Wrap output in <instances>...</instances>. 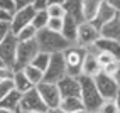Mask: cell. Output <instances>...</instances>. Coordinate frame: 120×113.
I'll return each instance as SVG.
<instances>
[{
    "instance_id": "cell-31",
    "label": "cell",
    "mask_w": 120,
    "mask_h": 113,
    "mask_svg": "<svg viewBox=\"0 0 120 113\" xmlns=\"http://www.w3.org/2000/svg\"><path fill=\"white\" fill-rule=\"evenodd\" d=\"M10 91H14L12 81H0V101H2Z\"/></svg>"
},
{
    "instance_id": "cell-49",
    "label": "cell",
    "mask_w": 120,
    "mask_h": 113,
    "mask_svg": "<svg viewBox=\"0 0 120 113\" xmlns=\"http://www.w3.org/2000/svg\"><path fill=\"white\" fill-rule=\"evenodd\" d=\"M15 113H20V110H17V111H15Z\"/></svg>"
},
{
    "instance_id": "cell-11",
    "label": "cell",
    "mask_w": 120,
    "mask_h": 113,
    "mask_svg": "<svg viewBox=\"0 0 120 113\" xmlns=\"http://www.w3.org/2000/svg\"><path fill=\"white\" fill-rule=\"evenodd\" d=\"M15 52H17V39H15L14 34H9L0 42V61H2L7 68L14 69Z\"/></svg>"
},
{
    "instance_id": "cell-23",
    "label": "cell",
    "mask_w": 120,
    "mask_h": 113,
    "mask_svg": "<svg viewBox=\"0 0 120 113\" xmlns=\"http://www.w3.org/2000/svg\"><path fill=\"white\" fill-rule=\"evenodd\" d=\"M22 71H24V74L27 76V79H29L30 83H32V86H39V84L44 81V73H42V71H39L37 68H34L32 64L26 66Z\"/></svg>"
},
{
    "instance_id": "cell-3",
    "label": "cell",
    "mask_w": 120,
    "mask_h": 113,
    "mask_svg": "<svg viewBox=\"0 0 120 113\" xmlns=\"http://www.w3.org/2000/svg\"><path fill=\"white\" fill-rule=\"evenodd\" d=\"M63 56H64L68 76L79 78V76H81V64H83V59L86 56V49L73 44V46H69L68 49L63 52Z\"/></svg>"
},
{
    "instance_id": "cell-1",
    "label": "cell",
    "mask_w": 120,
    "mask_h": 113,
    "mask_svg": "<svg viewBox=\"0 0 120 113\" xmlns=\"http://www.w3.org/2000/svg\"><path fill=\"white\" fill-rule=\"evenodd\" d=\"M36 42L39 46V51L47 52V54L64 52L69 46H73V44H69L61 34H58V32H51V30H47V29L37 30Z\"/></svg>"
},
{
    "instance_id": "cell-30",
    "label": "cell",
    "mask_w": 120,
    "mask_h": 113,
    "mask_svg": "<svg viewBox=\"0 0 120 113\" xmlns=\"http://www.w3.org/2000/svg\"><path fill=\"white\" fill-rule=\"evenodd\" d=\"M46 29H47V30H51V32H58V34H61V29H63V19H49V20H47Z\"/></svg>"
},
{
    "instance_id": "cell-9",
    "label": "cell",
    "mask_w": 120,
    "mask_h": 113,
    "mask_svg": "<svg viewBox=\"0 0 120 113\" xmlns=\"http://www.w3.org/2000/svg\"><path fill=\"white\" fill-rule=\"evenodd\" d=\"M19 110L20 111H34V113H46L47 106L44 105V101L41 100L37 90L32 88L30 91L24 93L20 96V103H19Z\"/></svg>"
},
{
    "instance_id": "cell-16",
    "label": "cell",
    "mask_w": 120,
    "mask_h": 113,
    "mask_svg": "<svg viewBox=\"0 0 120 113\" xmlns=\"http://www.w3.org/2000/svg\"><path fill=\"white\" fill-rule=\"evenodd\" d=\"M100 37L120 42V19H118V15L115 19H112L110 22H107L105 26L100 27Z\"/></svg>"
},
{
    "instance_id": "cell-46",
    "label": "cell",
    "mask_w": 120,
    "mask_h": 113,
    "mask_svg": "<svg viewBox=\"0 0 120 113\" xmlns=\"http://www.w3.org/2000/svg\"><path fill=\"white\" fill-rule=\"evenodd\" d=\"M4 66H5V64H4V62H2V61H0V68H4Z\"/></svg>"
},
{
    "instance_id": "cell-22",
    "label": "cell",
    "mask_w": 120,
    "mask_h": 113,
    "mask_svg": "<svg viewBox=\"0 0 120 113\" xmlns=\"http://www.w3.org/2000/svg\"><path fill=\"white\" fill-rule=\"evenodd\" d=\"M59 108L64 113H76V111L85 110V106H83V103H81L79 98H63Z\"/></svg>"
},
{
    "instance_id": "cell-5",
    "label": "cell",
    "mask_w": 120,
    "mask_h": 113,
    "mask_svg": "<svg viewBox=\"0 0 120 113\" xmlns=\"http://www.w3.org/2000/svg\"><path fill=\"white\" fill-rule=\"evenodd\" d=\"M64 76H68V71H66V62H64L63 52L51 54V61H49V64H47V68L44 71V81L56 84Z\"/></svg>"
},
{
    "instance_id": "cell-13",
    "label": "cell",
    "mask_w": 120,
    "mask_h": 113,
    "mask_svg": "<svg viewBox=\"0 0 120 113\" xmlns=\"http://www.w3.org/2000/svg\"><path fill=\"white\" fill-rule=\"evenodd\" d=\"M98 73H101V68H100V64H98V61H97L95 51H93V49H88L85 59H83V64H81V76L95 78Z\"/></svg>"
},
{
    "instance_id": "cell-14",
    "label": "cell",
    "mask_w": 120,
    "mask_h": 113,
    "mask_svg": "<svg viewBox=\"0 0 120 113\" xmlns=\"http://www.w3.org/2000/svg\"><path fill=\"white\" fill-rule=\"evenodd\" d=\"M117 15H118V12L113 9V7H110V5H107L105 2H101L100 10H98V14H97V17H95L93 22H90V24H93V26L100 30L101 26H105L107 22H110L112 19H115Z\"/></svg>"
},
{
    "instance_id": "cell-24",
    "label": "cell",
    "mask_w": 120,
    "mask_h": 113,
    "mask_svg": "<svg viewBox=\"0 0 120 113\" xmlns=\"http://www.w3.org/2000/svg\"><path fill=\"white\" fill-rule=\"evenodd\" d=\"M47 20H49V15H47L46 9L44 10H36L34 19H32V24H30V26H32L36 30H42L47 26Z\"/></svg>"
},
{
    "instance_id": "cell-26",
    "label": "cell",
    "mask_w": 120,
    "mask_h": 113,
    "mask_svg": "<svg viewBox=\"0 0 120 113\" xmlns=\"http://www.w3.org/2000/svg\"><path fill=\"white\" fill-rule=\"evenodd\" d=\"M36 36H37V30L32 26H27L15 34V39H17V42H27V41H34Z\"/></svg>"
},
{
    "instance_id": "cell-6",
    "label": "cell",
    "mask_w": 120,
    "mask_h": 113,
    "mask_svg": "<svg viewBox=\"0 0 120 113\" xmlns=\"http://www.w3.org/2000/svg\"><path fill=\"white\" fill-rule=\"evenodd\" d=\"M100 39V30L90 22H81L78 27V37H76V46L83 49H91Z\"/></svg>"
},
{
    "instance_id": "cell-43",
    "label": "cell",
    "mask_w": 120,
    "mask_h": 113,
    "mask_svg": "<svg viewBox=\"0 0 120 113\" xmlns=\"http://www.w3.org/2000/svg\"><path fill=\"white\" fill-rule=\"evenodd\" d=\"M46 113H64V111H63L61 108H49Z\"/></svg>"
},
{
    "instance_id": "cell-7",
    "label": "cell",
    "mask_w": 120,
    "mask_h": 113,
    "mask_svg": "<svg viewBox=\"0 0 120 113\" xmlns=\"http://www.w3.org/2000/svg\"><path fill=\"white\" fill-rule=\"evenodd\" d=\"M93 81H95V86H97V90L100 93V96L103 98V101L105 100H113L118 90H120V86L117 84V81L112 76H107V74H103V73H98L97 76L93 78Z\"/></svg>"
},
{
    "instance_id": "cell-28",
    "label": "cell",
    "mask_w": 120,
    "mask_h": 113,
    "mask_svg": "<svg viewBox=\"0 0 120 113\" xmlns=\"http://www.w3.org/2000/svg\"><path fill=\"white\" fill-rule=\"evenodd\" d=\"M91 49H93V47H91ZM95 56H97V61H98V64H100V68H105L107 64H112V62L117 61L112 54L103 52V51H95Z\"/></svg>"
},
{
    "instance_id": "cell-48",
    "label": "cell",
    "mask_w": 120,
    "mask_h": 113,
    "mask_svg": "<svg viewBox=\"0 0 120 113\" xmlns=\"http://www.w3.org/2000/svg\"><path fill=\"white\" fill-rule=\"evenodd\" d=\"M88 113H98V111H88Z\"/></svg>"
},
{
    "instance_id": "cell-8",
    "label": "cell",
    "mask_w": 120,
    "mask_h": 113,
    "mask_svg": "<svg viewBox=\"0 0 120 113\" xmlns=\"http://www.w3.org/2000/svg\"><path fill=\"white\" fill-rule=\"evenodd\" d=\"M36 90H37L39 96H41V100L44 101V105L47 106V110L49 108H59L63 98H61V93L58 90V84L42 81L39 86H36Z\"/></svg>"
},
{
    "instance_id": "cell-50",
    "label": "cell",
    "mask_w": 120,
    "mask_h": 113,
    "mask_svg": "<svg viewBox=\"0 0 120 113\" xmlns=\"http://www.w3.org/2000/svg\"><path fill=\"white\" fill-rule=\"evenodd\" d=\"M118 19H120V12H118Z\"/></svg>"
},
{
    "instance_id": "cell-42",
    "label": "cell",
    "mask_w": 120,
    "mask_h": 113,
    "mask_svg": "<svg viewBox=\"0 0 120 113\" xmlns=\"http://www.w3.org/2000/svg\"><path fill=\"white\" fill-rule=\"evenodd\" d=\"M113 101H115V105H117V108H118V111H120V90H118V93H117V96L113 98Z\"/></svg>"
},
{
    "instance_id": "cell-27",
    "label": "cell",
    "mask_w": 120,
    "mask_h": 113,
    "mask_svg": "<svg viewBox=\"0 0 120 113\" xmlns=\"http://www.w3.org/2000/svg\"><path fill=\"white\" fill-rule=\"evenodd\" d=\"M46 12L49 15V19H64L66 17V10L63 5H47Z\"/></svg>"
},
{
    "instance_id": "cell-25",
    "label": "cell",
    "mask_w": 120,
    "mask_h": 113,
    "mask_svg": "<svg viewBox=\"0 0 120 113\" xmlns=\"http://www.w3.org/2000/svg\"><path fill=\"white\" fill-rule=\"evenodd\" d=\"M49 61H51V54H47V52H42V51H39L37 54H36V58L32 59V66L34 68H37L39 71H46V68H47V64H49Z\"/></svg>"
},
{
    "instance_id": "cell-20",
    "label": "cell",
    "mask_w": 120,
    "mask_h": 113,
    "mask_svg": "<svg viewBox=\"0 0 120 113\" xmlns=\"http://www.w3.org/2000/svg\"><path fill=\"white\" fill-rule=\"evenodd\" d=\"M66 10V15L69 17H73L76 22L81 24L83 22V12H81V0H66L64 4H63Z\"/></svg>"
},
{
    "instance_id": "cell-18",
    "label": "cell",
    "mask_w": 120,
    "mask_h": 113,
    "mask_svg": "<svg viewBox=\"0 0 120 113\" xmlns=\"http://www.w3.org/2000/svg\"><path fill=\"white\" fill-rule=\"evenodd\" d=\"M101 0H81V12H83V22H93L100 10Z\"/></svg>"
},
{
    "instance_id": "cell-41",
    "label": "cell",
    "mask_w": 120,
    "mask_h": 113,
    "mask_svg": "<svg viewBox=\"0 0 120 113\" xmlns=\"http://www.w3.org/2000/svg\"><path fill=\"white\" fill-rule=\"evenodd\" d=\"M66 0H47V5H63Z\"/></svg>"
},
{
    "instance_id": "cell-35",
    "label": "cell",
    "mask_w": 120,
    "mask_h": 113,
    "mask_svg": "<svg viewBox=\"0 0 120 113\" xmlns=\"http://www.w3.org/2000/svg\"><path fill=\"white\" fill-rule=\"evenodd\" d=\"M117 66H118V61L112 62V64H107L105 68H101V73H103V74H107V76H112V78H113L115 71H117Z\"/></svg>"
},
{
    "instance_id": "cell-34",
    "label": "cell",
    "mask_w": 120,
    "mask_h": 113,
    "mask_svg": "<svg viewBox=\"0 0 120 113\" xmlns=\"http://www.w3.org/2000/svg\"><path fill=\"white\" fill-rule=\"evenodd\" d=\"M9 34H12V30H10V22H0V42H2Z\"/></svg>"
},
{
    "instance_id": "cell-33",
    "label": "cell",
    "mask_w": 120,
    "mask_h": 113,
    "mask_svg": "<svg viewBox=\"0 0 120 113\" xmlns=\"http://www.w3.org/2000/svg\"><path fill=\"white\" fill-rule=\"evenodd\" d=\"M0 10H4V12H7V14L14 15V12H15V5H14L12 0H0Z\"/></svg>"
},
{
    "instance_id": "cell-38",
    "label": "cell",
    "mask_w": 120,
    "mask_h": 113,
    "mask_svg": "<svg viewBox=\"0 0 120 113\" xmlns=\"http://www.w3.org/2000/svg\"><path fill=\"white\" fill-rule=\"evenodd\" d=\"M101 2H105L107 5L113 7V9H115L117 12H120V0H101Z\"/></svg>"
},
{
    "instance_id": "cell-10",
    "label": "cell",
    "mask_w": 120,
    "mask_h": 113,
    "mask_svg": "<svg viewBox=\"0 0 120 113\" xmlns=\"http://www.w3.org/2000/svg\"><path fill=\"white\" fill-rule=\"evenodd\" d=\"M34 14H36L34 5L26 7V9H20V10H15L14 15H12V19H10V30H12V34L15 36L24 27L30 26V24H32V19H34Z\"/></svg>"
},
{
    "instance_id": "cell-19",
    "label": "cell",
    "mask_w": 120,
    "mask_h": 113,
    "mask_svg": "<svg viewBox=\"0 0 120 113\" xmlns=\"http://www.w3.org/2000/svg\"><path fill=\"white\" fill-rule=\"evenodd\" d=\"M12 84H14V90H15V91H19L20 95H24V93L30 91L32 88H36V86H32V83H30L29 79H27V76L24 74V71H22V69L14 73Z\"/></svg>"
},
{
    "instance_id": "cell-2",
    "label": "cell",
    "mask_w": 120,
    "mask_h": 113,
    "mask_svg": "<svg viewBox=\"0 0 120 113\" xmlns=\"http://www.w3.org/2000/svg\"><path fill=\"white\" fill-rule=\"evenodd\" d=\"M79 100H81L83 106L86 111H98L101 106L103 98L100 96L97 86H95L93 78H86V76H79Z\"/></svg>"
},
{
    "instance_id": "cell-44",
    "label": "cell",
    "mask_w": 120,
    "mask_h": 113,
    "mask_svg": "<svg viewBox=\"0 0 120 113\" xmlns=\"http://www.w3.org/2000/svg\"><path fill=\"white\" fill-rule=\"evenodd\" d=\"M0 113H15V111H9V110H5V108H0Z\"/></svg>"
},
{
    "instance_id": "cell-21",
    "label": "cell",
    "mask_w": 120,
    "mask_h": 113,
    "mask_svg": "<svg viewBox=\"0 0 120 113\" xmlns=\"http://www.w3.org/2000/svg\"><path fill=\"white\" fill-rule=\"evenodd\" d=\"M20 93L19 91H10L9 95L5 96V98L0 101V108H5L9 111H17L19 110V103H20Z\"/></svg>"
},
{
    "instance_id": "cell-4",
    "label": "cell",
    "mask_w": 120,
    "mask_h": 113,
    "mask_svg": "<svg viewBox=\"0 0 120 113\" xmlns=\"http://www.w3.org/2000/svg\"><path fill=\"white\" fill-rule=\"evenodd\" d=\"M39 52V46L34 41L27 42H17V52H15V62H14V71H20L26 66H29L32 59L36 58V54Z\"/></svg>"
},
{
    "instance_id": "cell-12",
    "label": "cell",
    "mask_w": 120,
    "mask_h": 113,
    "mask_svg": "<svg viewBox=\"0 0 120 113\" xmlns=\"http://www.w3.org/2000/svg\"><path fill=\"white\" fill-rule=\"evenodd\" d=\"M58 84L61 98H79V79L73 76H64Z\"/></svg>"
},
{
    "instance_id": "cell-45",
    "label": "cell",
    "mask_w": 120,
    "mask_h": 113,
    "mask_svg": "<svg viewBox=\"0 0 120 113\" xmlns=\"http://www.w3.org/2000/svg\"><path fill=\"white\" fill-rule=\"evenodd\" d=\"M76 113H88L86 110H81V111H76Z\"/></svg>"
},
{
    "instance_id": "cell-32",
    "label": "cell",
    "mask_w": 120,
    "mask_h": 113,
    "mask_svg": "<svg viewBox=\"0 0 120 113\" xmlns=\"http://www.w3.org/2000/svg\"><path fill=\"white\" fill-rule=\"evenodd\" d=\"M14 69L12 68H0V81H12V78H14Z\"/></svg>"
},
{
    "instance_id": "cell-17",
    "label": "cell",
    "mask_w": 120,
    "mask_h": 113,
    "mask_svg": "<svg viewBox=\"0 0 120 113\" xmlns=\"http://www.w3.org/2000/svg\"><path fill=\"white\" fill-rule=\"evenodd\" d=\"M93 51H103L112 54L117 61H120V42L118 41H110V39H98L97 44L93 46Z\"/></svg>"
},
{
    "instance_id": "cell-40",
    "label": "cell",
    "mask_w": 120,
    "mask_h": 113,
    "mask_svg": "<svg viewBox=\"0 0 120 113\" xmlns=\"http://www.w3.org/2000/svg\"><path fill=\"white\" fill-rule=\"evenodd\" d=\"M113 79L117 81V84L120 86V61H118V66H117V71H115V74H113Z\"/></svg>"
},
{
    "instance_id": "cell-15",
    "label": "cell",
    "mask_w": 120,
    "mask_h": 113,
    "mask_svg": "<svg viewBox=\"0 0 120 113\" xmlns=\"http://www.w3.org/2000/svg\"><path fill=\"white\" fill-rule=\"evenodd\" d=\"M78 27L79 22H76L73 17L66 15L63 19V29H61V36L66 39L69 44H76V37H78Z\"/></svg>"
},
{
    "instance_id": "cell-37",
    "label": "cell",
    "mask_w": 120,
    "mask_h": 113,
    "mask_svg": "<svg viewBox=\"0 0 120 113\" xmlns=\"http://www.w3.org/2000/svg\"><path fill=\"white\" fill-rule=\"evenodd\" d=\"M47 7V0H34V9L36 10H44Z\"/></svg>"
},
{
    "instance_id": "cell-36",
    "label": "cell",
    "mask_w": 120,
    "mask_h": 113,
    "mask_svg": "<svg viewBox=\"0 0 120 113\" xmlns=\"http://www.w3.org/2000/svg\"><path fill=\"white\" fill-rule=\"evenodd\" d=\"M14 5H15V10H20V9H26V7L34 5V0H12Z\"/></svg>"
},
{
    "instance_id": "cell-39",
    "label": "cell",
    "mask_w": 120,
    "mask_h": 113,
    "mask_svg": "<svg viewBox=\"0 0 120 113\" xmlns=\"http://www.w3.org/2000/svg\"><path fill=\"white\" fill-rule=\"evenodd\" d=\"M10 19H12V15H10V14H7V12H4V10H0V22H10Z\"/></svg>"
},
{
    "instance_id": "cell-47",
    "label": "cell",
    "mask_w": 120,
    "mask_h": 113,
    "mask_svg": "<svg viewBox=\"0 0 120 113\" xmlns=\"http://www.w3.org/2000/svg\"><path fill=\"white\" fill-rule=\"evenodd\" d=\"M20 113H34V111H20Z\"/></svg>"
},
{
    "instance_id": "cell-29",
    "label": "cell",
    "mask_w": 120,
    "mask_h": 113,
    "mask_svg": "<svg viewBox=\"0 0 120 113\" xmlns=\"http://www.w3.org/2000/svg\"><path fill=\"white\" fill-rule=\"evenodd\" d=\"M98 113H120V111L113 100H105L101 103V106L98 108Z\"/></svg>"
}]
</instances>
